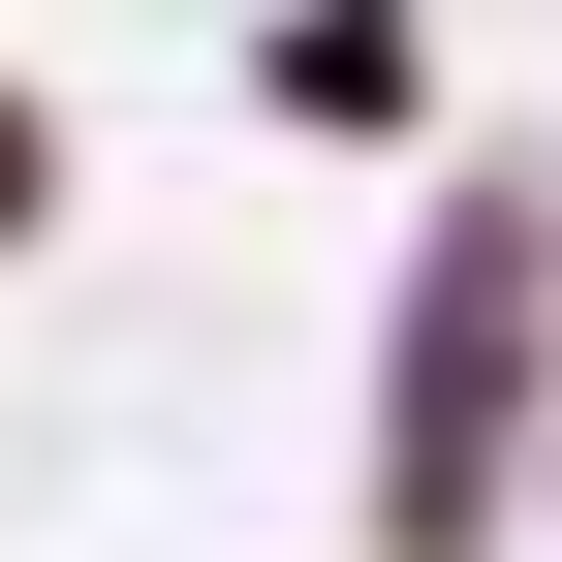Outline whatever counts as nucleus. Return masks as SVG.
<instances>
[{
    "label": "nucleus",
    "instance_id": "obj_4",
    "mask_svg": "<svg viewBox=\"0 0 562 562\" xmlns=\"http://www.w3.org/2000/svg\"><path fill=\"white\" fill-rule=\"evenodd\" d=\"M531 562H562V469H531Z\"/></svg>",
    "mask_w": 562,
    "mask_h": 562
},
{
    "label": "nucleus",
    "instance_id": "obj_2",
    "mask_svg": "<svg viewBox=\"0 0 562 562\" xmlns=\"http://www.w3.org/2000/svg\"><path fill=\"white\" fill-rule=\"evenodd\" d=\"M250 125L281 157H438V0H250Z\"/></svg>",
    "mask_w": 562,
    "mask_h": 562
},
{
    "label": "nucleus",
    "instance_id": "obj_3",
    "mask_svg": "<svg viewBox=\"0 0 562 562\" xmlns=\"http://www.w3.org/2000/svg\"><path fill=\"white\" fill-rule=\"evenodd\" d=\"M0 250H63V94L0 63Z\"/></svg>",
    "mask_w": 562,
    "mask_h": 562
},
{
    "label": "nucleus",
    "instance_id": "obj_1",
    "mask_svg": "<svg viewBox=\"0 0 562 562\" xmlns=\"http://www.w3.org/2000/svg\"><path fill=\"white\" fill-rule=\"evenodd\" d=\"M531 469H562V188H531V157H438L406 250H375L344 562H531Z\"/></svg>",
    "mask_w": 562,
    "mask_h": 562
}]
</instances>
